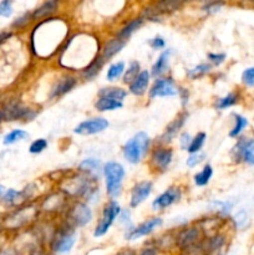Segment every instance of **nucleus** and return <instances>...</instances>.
<instances>
[{
	"instance_id": "f257e3e1",
	"label": "nucleus",
	"mask_w": 254,
	"mask_h": 255,
	"mask_svg": "<svg viewBox=\"0 0 254 255\" xmlns=\"http://www.w3.org/2000/svg\"><path fill=\"white\" fill-rule=\"evenodd\" d=\"M149 146V138L144 132H138L124 147V154L129 163H138Z\"/></svg>"
},
{
	"instance_id": "f03ea898",
	"label": "nucleus",
	"mask_w": 254,
	"mask_h": 255,
	"mask_svg": "<svg viewBox=\"0 0 254 255\" xmlns=\"http://www.w3.org/2000/svg\"><path fill=\"white\" fill-rule=\"evenodd\" d=\"M105 177H106L107 193L112 198L120 196L122 188V179L125 177L124 167L116 162H109L104 168Z\"/></svg>"
},
{
	"instance_id": "7ed1b4c3",
	"label": "nucleus",
	"mask_w": 254,
	"mask_h": 255,
	"mask_svg": "<svg viewBox=\"0 0 254 255\" xmlns=\"http://www.w3.org/2000/svg\"><path fill=\"white\" fill-rule=\"evenodd\" d=\"M120 213V206L116 202H110L104 209V213H102V218L100 221L99 226L96 227V231H95L94 236L95 237H102L107 233V231L110 229V227L112 226L114 221L116 219V217Z\"/></svg>"
},
{
	"instance_id": "20e7f679",
	"label": "nucleus",
	"mask_w": 254,
	"mask_h": 255,
	"mask_svg": "<svg viewBox=\"0 0 254 255\" xmlns=\"http://www.w3.org/2000/svg\"><path fill=\"white\" fill-rule=\"evenodd\" d=\"M109 127V121L105 119H91L87 120V121L81 122L76 128L74 129L75 133L77 134H95L102 132L104 129H106Z\"/></svg>"
},
{
	"instance_id": "39448f33",
	"label": "nucleus",
	"mask_w": 254,
	"mask_h": 255,
	"mask_svg": "<svg viewBox=\"0 0 254 255\" xmlns=\"http://www.w3.org/2000/svg\"><path fill=\"white\" fill-rule=\"evenodd\" d=\"M162 226V219L161 218H151L147 222L142 223L141 226H138L137 228L131 229L128 234H126V239H129V241H134V239H138L141 237L148 236L156 228Z\"/></svg>"
},
{
	"instance_id": "423d86ee",
	"label": "nucleus",
	"mask_w": 254,
	"mask_h": 255,
	"mask_svg": "<svg viewBox=\"0 0 254 255\" xmlns=\"http://www.w3.org/2000/svg\"><path fill=\"white\" fill-rule=\"evenodd\" d=\"M177 87L174 86L172 79H163L157 80L154 85L152 86L151 97H166V96H174L177 94Z\"/></svg>"
},
{
	"instance_id": "0eeeda50",
	"label": "nucleus",
	"mask_w": 254,
	"mask_h": 255,
	"mask_svg": "<svg viewBox=\"0 0 254 255\" xmlns=\"http://www.w3.org/2000/svg\"><path fill=\"white\" fill-rule=\"evenodd\" d=\"M152 192V183L151 182H141L136 184L131 192V207L136 208L137 206L146 201Z\"/></svg>"
},
{
	"instance_id": "6e6552de",
	"label": "nucleus",
	"mask_w": 254,
	"mask_h": 255,
	"mask_svg": "<svg viewBox=\"0 0 254 255\" xmlns=\"http://www.w3.org/2000/svg\"><path fill=\"white\" fill-rule=\"evenodd\" d=\"M238 158L254 166V139H242L234 148Z\"/></svg>"
},
{
	"instance_id": "1a4fd4ad",
	"label": "nucleus",
	"mask_w": 254,
	"mask_h": 255,
	"mask_svg": "<svg viewBox=\"0 0 254 255\" xmlns=\"http://www.w3.org/2000/svg\"><path fill=\"white\" fill-rule=\"evenodd\" d=\"M181 197V191L178 188H169L168 191H166L164 193H162L156 201L153 202L152 207L153 209H164L167 207H169L171 204H173L174 202H177Z\"/></svg>"
},
{
	"instance_id": "9d476101",
	"label": "nucleus",
	"mask_w": 254,
	"mask_h": 255,
	"mask_svg": "<svg viewBox=\"0 0 254 255\" xmlns=\"http://www.w3.org/2000/svg\"><path fill=\"white\" fill-rule=\"evenodd\" d=\"M152 162L157 168H159L161 171H166L167 167L172 162V151L167 148L157 149L152 154Z\"/></svg>"
},
{
	"instance_id": "9b49d317",
	"label": "nucleus",
	"mask_w": 254,
	"mask_h": 255,
	"mask_svg": "<svg viewBox=\"0 0 254 255\" xmlns=\"http://www.w3.org/2000/svg\"><path fill=\"white\" fill-rule=\"evenodd\" d=\"M72 219H74L77 226H86L92 219L91 209L86 204H77L74 211H72Z\"/></svg>"
},
{
	"instance_id": "f8f14e48",
	"label": "nucleus",
	"mask_w": 254,
	"mask_h": 255,
	"mask_svg": "<svg viewBox=\"0 0 254 255\" xmlns=\"http://www.w3.org/2000/svg\"><path fill=\"white\" fill-rule=\"evenodd\" d=\"M149 82V72L148 71H142L139 72L138 77L129 85V91L133 95L137 96H141L146 92L147 86H148Z\"/></svg>"
},
{
	"instance_id": "ddd939ff",
	"label": "nucleus",
	"mask_w": 254,
	"mask_h": 255,
	"mask_svg": "<svg viewBox=\"0 0 254 255\" xmlns=\"http://www.w3.org/2000/svg\"><path fill=\"white\" fill-rule=\"evenodd\" d=\"M75 244V236L74 234H61L56 241L54 242V248L55 252L57 253H67L71 251V248Z\"/></svg>"
},
{
	"instance_id": "4468645a",
	"label": "nucleus",
	"mask_w": 254,
	"mask_h": 255,
	"mask_svg": "<svg viewBox=\"0 0 254 255\" xmlns=\"http://www.w3.org/2000/svg\"><path fill=\"white\" fill-rule=\"evenodd\" d=\"M27 114H29V110L22 109L19 105H11L2 111V117L7 121H14V120L25 119Z\"/></svg>"
},
{
	"instance_id": "2eb2a0df",
	"label": "nucleus",
	"mask_w": 254,
	"mask_h": 255,
	"mask_svg": "<svg viewBox=\"0 0 254 255\" xmlns=\"http://www.w3.org/2000/svg\"><path fill=\"white\" fill-rule=\"evenodd\" d=\"M169 55H171V51H169V50H166V51L162 52V54L159 55L158 60H157L156 64L152 67V75H153L154 77L159 76V75H162L166 71L167 67H168Z\"/></svg>"
},
{
	"instance_id": "dca6fc26",
	"label": "nucleus",
	"mask_w": 254,
	"mask_h": 255,
	"mask_svg": "<svg viewBox=\"0 0 254 255\" xmlns=\"http://www.w3.org/2000/svg\"><path fill=\"white\" fill-rule=\"evenodd\" d=\"M124 46H125V40H121V39L111 40V41L107 42L106 46H105L104 57H102V59H110V57H112L114 55H116Z\"/></svg>"
},
{
	"instance_id": "f3484780",
	"label": "nucleus",
	"mask_w": 254,
	"mask_h": 255,
	"mask_svg": "<svg viewBox=\"0 0 254 255\" xmlns=\"http://www.w3.org/2000/svg\"><path fill=\"white\" fill-rule=\"evenodd\" d=\"M95 107H96L99 111H114V110L121 109L122 102L116 101V100L112 99H106V97H101V99L95 104Z\"/></svg>"
},
{
	"instance_id": "a211bd4d",
	"label": "nucleus",
	"mask_w": 254,
	"mask_h": 255,
	"mask_svg": "<svg viewBox=\"0 0 254 255\" xmlns=\"http://www.w3.org/2000/svg\"><path fill=\"white\" fill-rule=\"evenodd\" d=\"M197 237H198V232H197L196 229H194V228L188 229V231L183 232V233L179 236L178 244L182 247V248H184V249L189 248V247H192V244L196 242Z\"/></svg>"
},
{
	"instance_id": "6ab92c4d",
	"label": "nucleus",
	"mask_w": 254,
	"mask_h": 255,
	"mask_svg": "<svg viewBox=\"0 0 254 255\" xmlns=\"http://www.w3.org/2000/svg\"><path fill=\"white\" fill-rule=\"evenodd\" d=\"M127 92L122 89H117V87H109V89H102L100 91V96L106 97V99L116 100V101L121 102L122 100L126 97Z\"/></svg>"
},
{
	"instance_id": "aec40b11",
	"label": "nucleus",
	"mask_w": 254,
	"mask_h": 255,
	"mask_svg": "<svg viewBox=\"0 0 254 255\" xmlns=\"http://www.w3.org/2000/svg\"><path fill=\"white\" fill-rule=\"evenodd\" d=\"M75 84H76L75 79H72V77H65V79H62L61 81L59 82L56 89L54 90V92H52V97L61 96V95L66 94V92H69L70 90L75 86Z\"/></svg>"
},
{
	"instance_id": "412c9836",
	"label": "nucleus",
	"mask_w": 254,
	"mask_h": 255,
	"mask_svg": "<svg viewBox=\"0 0 254 255\" xmlns=\"http://www.w3.org/2000/svg\"><path fill=\"white\" fill-rule=\"evenodd\" d=\"M184 119H186V115H183V116H182V117L177 119L176 121L172 122V124L169 125L168 127H167L166 132H164L163 137H162V139H163L164 142H166V141H171L172 137H173L174 134H176L177 132H178V129L182 127V125H183V122H184Z\"/></svg>"
},
{
	"instance_id": "4be33fe9",
	"label": "nucleus",
	"mask_w": 254,
	"mask_h": 255,
	"mask_svg": "<svg viewBox=\"0 0 254 255\" xmlns=\"http://www.w3.org/2000/svg\"><path fill=\"white\" fill-rule=\"evenodd\" d=\"M142 21H143L142 19H134V20H132V21H129L128 24H127L126 26H125L124 29L120 31L119 39H121V40L128 39V37L132 35V32H133L134 30H137L139 26H141Z\"/></svg>"
},
{
	"instance_id": "5701e85b",
	"label": "nucleus",
	"mask_w": 254,
	"mask_h": 255,
	"mask_svg": "<svg viewBox=\"0 0 254 255\" xmlns=\"http://www.w3.org/2000/svg\"><path fill=\"white\" fill-rule=\"evenodd\" d=\"M212 174H213V169H212V167L208 164V166H206L202 169V172H199L198 174L194 176V183L199 187L206 186L209 182V179H211Z\"/></svg>"
},
{
	"instance_id": "b1692460",
	"label": "nucleus",
	"mask_w": 254,
	"mask_h": 255,
	"mask_svg": "<svg viewBox=\"0 0 254 255\" xmlns=\"http://www.w3.org/2000/svg\"><path fill=\"white\" fill-rule=\"evenodd\" d=\"M27 136H29V134H27V132H25L24 129H14V131L9 132V133L4 137V141L2 142H4V144L7 146V144L16 143V142L26 138Z\"/></svg>"
},
{
	"instance_id": "393cba45",
	"label": "nucleus",
	"mask_w": 254,
	"mask_h": 255,
	"mask_svg": "<svg viewBox=\"0 0 254 255\" xmlns=\"http://www.w3.org/2000/svg\"><path fill=\"white\" fill-rule=\"evenodd\" d=\"M57 7V1H47L44 2L40 7H37L36 11L34 12V17H42V16H46V15L51 14L56 10Z\"/></svg>"
},
{
	"instance_id": "a878e982",
	"label": "nucleus",
	"mask_w": 254,
	"mask_h": 255,
	"mask_svg": "<svg viewBox=\"0 0 254 255\" xmlns=\"http://www.w3.org/2000/svg\"><path fill=\"white\" fill-rule=\"evenodd\" d=\"M125 71V64L124 62H116V64L111 65L107 71V80L110 81H115V80L119 79Z\"/></svg>"
},
{
	"instance_id": "bb28decb",
	"label": "nucleus",
	"mask_w": 254,
	"mask_h": 255,
	"mask_svg": "<svg viewBox=\"0 0 254 255\" xmlns=\"http://www.w3.org/2000/svg\"><path fill=\"white\" fill-rule=\"evenodd\" d=\"M138 72H139V64L137 61H133L129 64V67L128 70H127L126 75H125L124 77V81L126 82V84H129L131 85L132 82L134 81V80L138 77Z\"/></svg>"
},
{
	"instance_id": "cd10ccee",
	"label": "nucleus",
	"mask_w": 254,
	"mask_h": 255,
	"mask_svg": "<svg viewBox=\"0 0 254 255\" xmlns=\"http://www.w3.org/2000/svg\"><path fill=\"white\" fill-rule=\"evenodd\" d=\"M234 119H236V125H234L233 129L229 132V136L231 137H237L248 125V121H247L246 117L241 116V115H234Z\"/></svg>"
},
{
	"instance_id": "c85d7f7f",
	"label": "nucleus",
	"mask_w": 254,
	"mask_h": 255,
	"mask_svg": "<svg viewBox=\"0 0 254 255\" xmlns=\"http://www.w3.org/2000/svg\"><path fill=\"white\" fill-rule=\"evenodd\" d=\"M204 141H206V133H203V132H201V133L197 134L196 137H194L193 139L191 141V144H189L188 149L187 151L189 152V153H198L199 149L202 148V146H203Z\"/></svg>"
},
{
	"instance_id": "c756f323",
	"label": "nucleus",
	"mask_w": 254,
	"mask_h": 255,
	"mask_svg": "<svg viewBox=\"0 0 254 255\" xmlns=\"http://www.w3.org/2000/svg\"><path fill=\"white\" fill-rule=\"evenodd\" d=\"M236 102H237V95L229 94V95H227L226 97H223V99H219L218 102L216 104V106H217V109L224 110V109H228V107L233 106V105H236Z\"/></svg>"
},
{
	"instance_id": "7c9ffc66",
	"label": "nucleus",
	"mask_w": 254,
	"mask_h": 255,
	"mask_svg": "<svg viewBox=\"0 0 254 255\" xmlns=\"http://www.w3.org/2000/svg\"><path fill=\"white\" fill-rule=\"evenodd\" d=\"M102 64H104V59L94 60V62L87 66L86 71H85V77H87V79H91V77H94L95 75L99 74L100 69L102 67Z\"/></svg>"
},
{
	"instance_id": "2f4dec72",
	"label": "nucleus",
	"mask_w": 254,
	"mask_h": 255,
	"mask_svg": "<svg viewBox=\"0 0 254 255\" xmlns=\"http://www.w3.org/2000/svg\"><path fill=\"white\" fill-rule=\"evenodd\" d=\"M234 223H236L237 228L244 229L249 223L248 214H247L246 211H241L234 216Z\"/></svg>"
},
{
	"instance_id": "473e14b6",
	"label": "nucleus",
	"mask_w": 254,
	"mask_h": 255,
	"mask_svg": "<svg viewBox=\"0 0 254 255\" xmlns=\"http://www.w3.org/2000/svg\"><path fill=\"white\" fill-rule=\"evenodd\" d=\"M209 70H211V65L201 64V65H198V66L194 67V69L189 70L188 75L192 77V79H196V77H199V76H202V75L207 74Z\"/></svg>"
},
{
	"instance_id": "72a5a7b5",
	"label": "nucleus",
	"mask_w": 254,
	"mask_h": 255,
	"mask_svg": "<svg viewBox=\"0 0 254 255\" xmlns=\"http://www.w3.org/2000/svg\"><path fill=\"white\" fill-rule=\"evenodd\" d=\"M46 147H47L46 139L39 138V139H36V141L32 142L31 146H30V148H29V151H30V153L37 154V153H41V152L44 151Z\"/></svg>"
},
{
	"instance_id": "f704fd0d",
	"label": "nucleus",
	"mask_w": 254,
	"mask_h": 255,
	"mask_svg": "<svg viewBox=\"0 0 254 255\" xmlns=\"http://www.w3.org/2000/svg\"><path fill=\"white\" fill-rule=\"evenodd\" d=\"M179 2L177 1H162L156 4V9H159L158 11L164 12V11H174V10L178 9Z\"/></svg>"
},
{
	"instance_id": "c9c22d12",
	"label": "nucleus",
	"mask_w": 254,
	"mask_h": 255,
	"mask_svg": "<svg viewBox=\"0 0 254 255\" xmlns=\"http://www.w3.org/2000/svg\"><path fill=\"white\" fill-rule=\"evenodd\" d=\"M242 81H243V84H246L247 86H254V67H249V69L244 70L243 74H242Z\"/></svg>"
},
{
	"instance_id": "e433bc0d",
	"label": "nucleus",
	"mask_w": 254,
	"mask_h": 255,
	"mask_svg": "<svg viewBox=\"0 0 254 255\" xmlns=\"http://www.w3.org/2000/svg\"><path fill=\"white\" fill-rule=\"evenodd\" d=\"M12 14V2L9 0L0 2V16L7 17Z\"/></svg>"
},
{
	"instance_id": "4c0bfd02",
	"label": "nucleus",
	"mask_w": 254,
	"mask_h": 255,
	"mask_svg": "<svg viewBox=\"0 0 254 255\" xmlns=\"http://www.w3.org/2000/svg\"><path fill=\"white\" fill-rule=\"evenodd\" d=\"M204 153H201V152H198V153H193L189 156V158L187 159V166L188 167H196L197 164L201 163L202 161L204 159Z\"/></svg>"
},
{
	"instance_id": "58836bf2",
	"label": "nucleus",
	"mask_w": 254,
	"mask_h": 255,
	"mask_svg": "<svg viewBox=\"0 0 254 255\" xmlns=\"http://www.w3.org/2000/svg\"><path fill=\"white\" fill-rule=\"evenodd\" d=\"M99 162L96 161V159H94V158H90V159H86V161H84L81 163V168L82 169H86V171H94V172H96V171H99Z\"/></svg>"
},
{
	"instance_id": "ea45409f",
	"label": "nucleus",
	"mask_w": 254,
	"mask_h": 255,
	"mask_svg": "<svg viewBox=\"0 0 254 255\" xmlns=\"http://www.w3.org/2000/svg\"><path fill=\"white\" fill-rule=\"evenodd\" d=\"M20 196H21L20 192L14 191V189H9V191L6 192V194L4 196V202L7 204H12L16 202V199H19Z\"/></svg>"
},
{
	"instance_id": "a19ab883",
	"label": "nucleus",
	"mask_w": 254,
	"mask_h": 255,
	"mask_svg": "<svg viewBox=\"0 0 254 255\" xmlns=\"http://www.w3.org/2000/svg\"><path fill=\"white\" fill-rule=\"evenodd\" d=\"M208 59L211 60L213 64L221 65L222 62L224 61V59H226V54H209Z\"/></svg>"
},
{
	"instance_id": "79ce46f5",
	"label": "nucleus",
	"mask_w": 254,
	"mask_h": 255,
	"mask_svg": "<svg viewBox=\"0 0 254 255\" xmlns=\"http://www.w3.org/2000/svg\"><path fill=\"white\" fill-rule=\"evenodd\" d=\"M149 45H151V47H153L154 50H158V49H162V47H164L166 42H164V40L162 39V37L158 36L152 39L151 41H149Z\"/></svg>"
},
{
	"instance_id": "37998d69",
	"label": "nucleus",
	"mask_w": 254,
	"mask_h": 255,
	"mask_svg": "<svg viewBox=\"0 0 254 255\" xmlns=\"http://www.w3.org/2000/svg\"><path fill=\"white\" fill-rule=\"evenodd\" d=\"M214 204L219 206V211H221L223 214H228L229 212H231V208H232L231 203H227V202H214Z\"/></svg>"
},
{
	"instance_id": "c03bdc74",
	"label": "nucleus",
	"mask_w": 254,
	"mask_h": 255,
	"mask_svg": "<svg viewBox=\"0 0 254 255\" xmlns=\"http://www.w3.org/2000/svg\"><path fill=\"white\" fill-rule=\"evenodd\" d=\"M189 144H191V136L188 133H182L181 136V147L183 149H188Z\"/></svg>"
},
{
	"instance_id": "a18cd8bd",
	"label": "nucleus",
	"mask_w": 254,
	"mask_h": 255,
	"mask_svg": "<svg viewBox=\"0 0 254 255\" xmlns=\"http://www.w3.org/2000/svg\"><path fill=\"white\" fill-rule=\"evenodd\" d=\"M221 6H222L221 2H218V4H217V2H212V4H208L207 6H204V11L216 12V11H218L219 7H221Z\"/></svg>"
},
{
	"instance_id": "49530a36",
	"label": "nucleus",
	"mask_w": 254,
	"mask_h": 255,
	"mask_svg": "<svg viewBox=\"0 0 254 255\" xmlns=\"http://www.w3.org/2000/svg\"><path fill=\"white\" fill-rule=\"evenodd\" d=\"M27 17H29V15H27V14H25L24 16L19 17V19H17L16 21L14 22V26H21V25L26 24V22H27V20H26Z\"/></svg>"
},
{
	"instance_id": "de8ad7c7",
	"label": "nucleus",
	"mask_w": 254,
	"mask_h": 255,
	"mask_svg": "<svg viewBox=\"0 0 254 255\" xmlns=\"http://www.w3.org/2000/svg\"><path fill=\"white\" fill-rule=\"evenodd\" d=\"M184 255H203V253H202L201 249H194V248H187L186 251V254Z\"/></svg>"
},
{
	"instance_id": "09e8293b",
	"label": "nucleus",
	"mask_w": 254,
	"mask_h": 255,
	"mask_svg": "<svg viewBox=\"0 0 254 255\" xmlns=\"http://www.w3.org/2000/svg\"><path fill=\"white\" fill-rule=\"evenodd\" d=\"M139 255H157V251L154 248H146L139 253Z\"/></svg>"
},
{
	"instance_id": "8fccbe9b",
	"label": "nucleus",
	"mask_w": 254,
	"mask_h": 255,
	"mask_svg": "<svg viewBox=\"0 0 254 255\" xmlns=\"http://www.w3.org/2000/svg\"><path fill=\"white\" fill-rule=\"evenodd\" d=\"M0 255H17V253H16V251H14V249L6 248V249H2V251H0Z\"/></svg>"
},
{
	"instance_id": "3c124183",
	"label": "nucleus",
	"mask_w": 254,
	"mask_h": 255,
	"mask_svg": "<svg viewBox=\"0 0 254 255\" xmlns=\"http://www.w3.org/2000/svg\"><path fill=\"white\" fill-rule=\"evenodd\" d=\"M10 36H11V34H10V32H1V34H0V44H1V42H4L5 40L9 39Z\"/></svg>"
},
{
	"instance_id": "603ef678",
	"label": "nucleus",
	"mask_w": 254,
	"mask_h": 255,
	"mask_svg": "<svg viewBox=\"0 0 254 255\" xmlns=\"http://www.w3.org/2000/svg\"><path fill=\"white\" fill-rule=\"evenodd\" d=\"M117 255H134V253H133V252H131V251H124V252H121V253H119Z\"/></svg>"
},
{
	"instance_id": "864d4df0",
	"label": "nucleus",
	"mask_w": 254,
	"mask_h": 255,
	"mask_svg": "<svg viewBox=\"0 0 254 255\" xmlns=\"http://www.w3.org/2000/svg\"><path fill=\"white\" fill-rule=\"evenodd\" d=\"M30 255H46L44 253V252H40V251H36V252H34V253H31Z\"/></svg>"
},
{
	"instance_id": "5fc2aeb1",
	"label": "nucleus",
	"mask_w": 254,
	"mask_h": 255,
	"mask_svg": "<svg viewBox=\"0 0 254 255\" xmlns=\"http://www.w3.org/2000/svg\"><path fill=\"white\" fill-rule=\"evenodd\" d=\"M2 192H4V188H2V187L0 186V196H1V194H2Z\"/></svg>"
},
{
	"instance_id": "6e6d98bb",
	"label": "nucleus",
	"mask_w": 254,
	"mask_h": 255,
	"mask_svg": "<svg viewBox=\"0 0 254 255\" xmlns=\"http://www.w3.org/2000/svg\"><path fill=\"white\" fill-rule=\"evenodd\" d=\"M2 119H4V117H2V111H0V122H1Z\"/></svg>"
}]
</instances>
